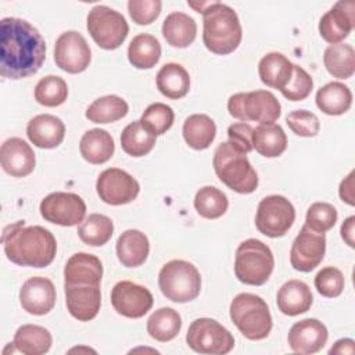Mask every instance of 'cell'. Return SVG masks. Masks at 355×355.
Returning <instances> with one entry per match:
<instances>
[{"mask_svg":"<svg viewBox=\"0 0 355 355\" xmlns=\"http://www.w3.org/2000/svg\"><path fill=\"white\" fill-rule=\"evenodd\" d=\"M162 35L168 44L179 49L189 47L197 35L196 21L180 11L171 12L162 22Z\"/></svg>","mask_w":355,"mask_h":355,"instance_id":"cell-28","label":"cell"},{"mask_svg":"<svg viewBox=\"0 0 355 355\" xmlns=\"http://www.w3.org/2000/svg\"><path fill=\"white\" fill-rule=\"evenodd\" d=\"M129 111L128 103L115 94L96 98L86 110L85 115L94 123H111L123 118Z\"/></svg>","mask_w":355,"mask_h":355,"instance_id":"cell-36","label":"cell"},{"mask_svg":"<svg viewBox=\"0 0 355 355\" xmlns=\"http://www.w3.org/2000/svg\"><path fill=\"white\" fill-rule=\"evenodd\" d=\"M0 162L6 173L24 178L33 172L36 158L32 147L19 137L7 139L0 148Z\"/></svg>","mask_w":355,"mask_h":355,"instance_id":"cell-20","label":"cell"},{"mask_svg":"<svg viewBox=\"0 0 355 355\" xmlns=\"http://www.w3.org/2000/svg\"><path fill=\"white\" fill-rule=\"evenodd\" d=\"M53 338L47 329L37 324H22L14 334V348L25 355H43L51 347Z\"/></svg>","mask_w":355,"mask_h":355,"instance_id":"cell-32","label":"cell"},{"mask_svg":"<svg viewBox=\"0 0 355 355\" xmlns=\"http://www.w3.org/2000/svg\"><path fill=\"white\" fill-rule=\"evenodd\" d=\"M39 209L44 220L68 227L82 223L86 215L83 198L75 193L65 191H55L46 196Z\"/></svg>","mask_w":355,"mask_h":355,"instance_id":"cell-12","label":"cell"},{"mask_svg":"<svg viewBox=\"0 0 355 355\" xmlns=\"http://www.w3.org/2000/svg\"><path fill=\"white\" fill-rule=\"evenodd\" d=\"M337 222V209L323 201L313 202L308 211H306V218H305V225L316 232V233H324L330 230Z\"/></svg>","mask_w":355,"mask_h":355,"instance_id":"cell-43","label":"cell"},{"mask_svg":"<svg viewBox=\"0 0 355 355\" xmlns=\"http://www.w3.org/2000/svg\"><path fill=\"white\" fill-rule=\"evenodd\" d=\"M295 220L293 204L283 196L272 194L262 198L255 214V226L263 236L276 239L284 236Z\"/></svg>","mask_w":355,"mask_h":355,"instance_id":"cell-11","label":"cell"},{"mask_svg":"<svg viewBox=\"0 0 355 355\" xmlns=\"http://www.w3.org/2000/svg\"><path fill=\"white\" fill-rule=\"evenodd\" d=\"M114 233L112 220L101 214H90L78 227L79 239L92 247L104 245Z\"/></svg>","mask_w":355,"mask_h":355,"instance_id":"cell-39","label":"cell"},{"mask_svg":"<svg viewBox=\"0 0 355 355\" xmlns=\"http://www.w3.org/2000/svg\"><path fill=\"white\" fill-rule=\"evenodd\" d=\"M324 233H316L304 225L294 239L290 250V262L295 270L311 272L324 258Z\"/></svg>","mask_w":355,"mask_h":355,"instance_id":"cell-16","label":"cell"},{"mask_svg":"<svg viewBox=\"0 0 355 355\" xmlns=\"http://www.w3.org/2000/svg\"><path fill=\"white\" fill-rule=\"evenodd\" d=\"M354 176H355V172L351 171L349 175L341 180L340 183V189H338V194H340V198L347 202L348 205H355V194H354Z\"/></svg>","mask_w":355,"mask_h":355,"instance_id":"cell-49","label":"cell"},{"mask_svg":"<svg viewBox=\"0 0 355 355\" xmlns=\"http://www.w3.org/2000/svg\"><path fill=\"white\" fill-rule=\"evenodd\" d=\"M92 60V51L86 39L76 31H67L61 33L54 44L55 65L68 72H83Z\"/></svg>","mask_w":355,"mask_h":355,"instance_id":"cell-14","label":"cell"},{"mask_svg":"<svg viewBox=\"0 0 355 355\" xmlns=\"http://www.w3.org/2000/svg\"><path fill=\"white\" fill-rule=\"evenodd\" d=\"M7 258L19 266H49L57 252L53 233L42 226H25L24 220L8 225L1 237Z\"/></svg>","mask_w":355,"mask_h":355,"instance_id":"cell-2","label":"cell"},{"mask_svg":"<svg viewBox=\"0 0 355 355\" xmlns=\"http://www.w3.org/2000/svg\"><path fill=\"white\" fill-rule=\"evenodd\" d=\"M115 150L112 136L104 129H90L83 133L79 141V151L83 159L89 164H104L107 162Z\"/></svg>","mask_w":355,"mask_h":355,"instance_id":"cell-26","label":"cell"},{"mask_svg":"<svg viewBox=\"0 0 355 355\" xmlns=\"http://www.w3.org/2000/svg\"><path fill=\"white\" fill-rule=\"evenodd\" d=\"M252 126L247 122H237L227 128L229 143H232L240 151L248 154L252 151Z\"/></svg>","mask_w":355,"mask_h":355,"instance_id":"cell-48","label":"cell"},{"mask_svg":"<svg viewBox=\"0 0 355 355\" xmlns=\"http://www.w3.org/2000/svg\"><path fill=\"white\" fill-rule=\"evenodd\" d=\"M186 343L198 354L225 355L233 349L234 337L215 319L198 318L189 326Z\"/></svg>","mask_w":355,"mask_h":355,"instance_id":"cell-10","label":"cell"},{"mask_svg":"<svg viewBox=\"0 0 355 355\" xmlns=\"http://www.w3.org/2000/svg\"><path fill=\"white\" fill-rule=\"evenodd\" d=\"M161 57L159 42L148 33L136 35L128 47V60L137 69L153 68Z\"/></svg>","mask_w":355,"mask_h":355,"instance_id":"cell-34","label":"cell"},{"mask_svg":"<svg viewBox=\"0 0 355 355\" xmlns=\"http://www.w3.org/2000/svg\"><path fill=\"white\" fill-rule=\"evenodd\" d=\"M155 144V135L146 128L141 121L129 123L121 133V147L132 157L148 154Z\"/></svg>","mask_w":355,"mask_h":355,"instance_id":"cell-38","label":"cell"},{"mask_svg":"<svg viewBox=\"0 0 355 355\" xmlns=\"http://www.w3.org/2000/svg\"><path fill=\"white\" fill-rule=\"evenodd\" d=\"M86 21L90 36L104 50L118 49L129 33L125 17L107 6H94L89 11Z\"/></svg>","mask_w":355,"mask_h":355,"instance_id":"cell-9","label":"cell"},{"mask_svg":"<svg viewBox=\"0 0 355 355\" xmlns=\"http://www.w3.org/2000/svg\"><path fill=\"white\" fill-rule=\"evenodd\" d=\"M227 207L229 201L226 194L214 186H204L196 193L194 208L198 215L205 219L220 218L227 211Z\"/></svg>","mask_w":355,"mask_h":355,"instance_id":"cell-40","label":"cell"},{"mask_svg":"<svg viewBox=\"0 0 355 355\" xmlns=\"http://www.w3.org/2000/svg\"><path fill=\"white\" fill-rule=\"evenodd\" d=\"M216 136L215 122L205 114H193L183 123V139L193 150H205Z\"/></svg>","mask_w":355,"mask_h":355,"instance_id":"cell-33","label":"cell"},{"mask_svg":"<svg viewBox=\"0 0 355 355\" xmlns=\"http://www.w3.org/2000/svg\"><path fill=\"white\" fill-rule=\"evenodd\" d=\"M96 190L103 202L110 205H123L132 202L137 197L140 186L126 171L108 168L98 175Z\"/></svg>","mask_w":355,"mask_h":355,"instance_id":"cell-13","label":"cell"},{"mask_svg":"<svg viewBox=\"0 0 355 355\" xmlns=\"http://www.w3.org/2000/svg\"><path fill=\"white\" fill-rule=\"evenodd\" d=\"M26 136L39 148H55L64 140L65 125L55 115L40 114L28 122Z\"/></svg>","mask_w":355,"mask_h":355,"instance_id":"cell-23","label":"cell"},{"mask_svg":"<svg viewBox=\"0 0 355 355\" xmlns=\"http://www.w3.org/2000/svg\"><path fill=\"white\" fill-rule=\"evenodd\" d=\"M354 340L351 338H341L338 341L334 343V345L329 349V354L333 355V354H354L355 352V347H354Z\"/></svg>","mask_w":355,"mask_h":355,"instance_id":"cell-51","label":"cell"},{"mask_svg":"<svg viewBox=\"0 0 355 355\" xmlns=\"http://www.w3.org/2000/svg\"><path fill=\"white\" fill-rule=\"evenodd\" d=\"M252 148L266 158L282 155L287 148V136L280 125L259 123L252 132Z\"/></svg>","mask_w":355,"mask_h":355,"instance_id":"cell-29","label":"cell"},{"mask_svg":"<svg viewBox=\"0 0 355 355\" xmlns=\"http://www.w3.org/2000/svg\"><path fill=\"white\" fill-rule=\"evenodd\" d=\"M157 87L168 98H182L190 89L189 72L180 64L168 62L157 73Z\"/></svg>","mask_w":355,"mask_h":355,"instance_id":"cell-31","label":"cell"},{"mask_svg":"<svg viewBox=\"0 0 355 355\" xmlns=\"http://www.w3.org/2000/svg\"><path fill=\"white\" fill-rule=\"evenodd\" d=\"M75 351H89V352H96L94 349H90V348H72L69 352H75Z\"/></svg>","mask_w":355,"mask_h":355,"instance_id":"cell-52","label":"cell"},{"mask_svg":"<svg viewBox=\"0 0 355 355\" xmlns=\"http://www.w3.org/2000/svg\"><path fill=\"white\" fill-rule=\"evenodd\" d=\"M327 72L338 79H348L355 72V50L351 44H330L323 54Z\"/></svg>","mask_w":355,"mask_h":355,"instance_id":"cell-35","label":"cell"},{"mask_svg":"<svg viewBox=\"0 0 355 355\" xmlns=\"http://www.w3.org/2000/svg\"><path fill=\"white\" fill-rule=\"evenodd\" d=\"M68 97L67 82L57 75L42 78L35 87V100L44 107H58Z\"/></svg>","mask_w":355,"mask_h":355,"instance_id":"cell-41","label":"cell"},{"mask_svg":"<svg viewBox=\"0 0 355 355\" xmlns=\"http://www.w3.org/2000/svg\"><path fill=\"white\" fill-rule=\"evenodd\" d=\"M202 42L219 55L233 53L243 37V29L236 11L220 1H211L202 11Z\"/></svg>","mask_w":355,"mask_h":355,"instance_id":"cell-3","label":"cell"},{"mask_svg":"<svg viewBox=\"0 0 355 355\" xmlns=\"http://www.w3.org/2000/svg\"><path fill=\"white\" fill-rule=\"evenodd\" d=\"M55 287L47 277H29L19 290V302L24 311L31 315H46L55 304Z\"/></svg>","mask_w":355,"mask_h":355,"instance_id":"cell-18","label":"cell"},{"mask_svg":"<svg viewBox=\"0 0 355 355\" xmlns=\"http://www.w3.org/2000/svg\"><path fill=\"white\" fill-rule=\"evenodd\" d=\"M153 302L154 298L148 288L129 280L118 282L111 291V304L114 309L129 319L144 316L151 309Z\"/></svg>","mask_w":355,"mask_h":355,"instance_id":"cell-15","label":"cell"},{"mask_svg":"<svg viewBox=\"0 0 355 355\" xmlns=\"http://www.w3.org/2000/svg\"><path fill=\"white\" fill-rule=\"evenodd\" d=\"M216 176L229 189L240 194H250L258 187V175L247 158V154L232 143H220L212 158Z\"/></svg>","mask_w":355,"mask_h":355,"instance_id":"cell-4","label":"cell"},{"mask_svg":"<svg viewBox=\"0 0 355 355\" xmlns=\"http://www.w3.org/2000/svg\"><path fill=\"white\" fill-rule=\"evenodd\" d=\"M150 252L147 236L136 229L123 232L116 240V257L126 268H137L143 265Z\"/></svg>","mask_w":355,"mask_h":355,"instance_id":"cell-25","label":"cell"},{"mask_svg":"<svg viewBox=\"0 0 355 355\" xmlns=\"http://www.w3.org/2000/svg\"><path fill=\"white\" fill-rule=\"evenodd\" d=\"M261 82L268 87L282 90L293 75V62L282 53H268L258 64Z\"/></svg>","mask_w":355,"mask_h":355,"instance_id":"cell-27","label":"cell"},{"mask_svg":"<svg viewBox=\"0 0 355 355\" xmlns=\"http://www.w3.org/2000/svg\"><path fill=\"white\" fill-rule=\"evenodd\" d=\"M313 87V80L311 75L300 65L293 64V75L286 87H283L280 92L282 94L291 101H301L305 100Z\"/></svg>","mask_w":355,"mask_h":355,"instance_id":"cell-44","label":"cell"},{"mask_svg":"<svg viewBox=\"0 0 355 355\" xmlns=\"http://www.w3.org/2000/svg\"><path fill=\"white\" fill-rule=\"evenodd\" d=\"M354 1H338L319 21V33L330 44L341 43L355 25Z\"/></svg>","mask_w":355,"mask_h":355,"instance_id":"cell-17","label":"cell"},{"mask_svg":"<svg viewBox=\"0 0 355 355\" xmlns=\"http://www.w3.org/2000/svg\"><path fill=\"white\" fill-rule=\"evenodd\" d=\"M46 58V43L28 21L14 17L0 22V75L22 79L35 75Z\"/></svg>","mask_w":355,"mask_h":355,"instance_id":"cell-1","label":"cell"},{"mask_svg":"<svg viewBox=\"0 0 355 355\" xmlns=\"http://www.w3.org/2000/svg\"><path fill=\"white\" fill-rule=\"evenodd\" d=\"M354 225H355V216H349L344 220V223L341 225V237L343 240L351 247L354 248L355 247V240H354Z\"/></svg>","mask_w":355,"mask_h":355,"instance_id":"cell-50","label":"cell"},{"mask_svg":"<svg viewBox=\"0 0 355 355\" xmlns=\"http://www.w3.org/2000/svg\"><path fill=\"white\" fill-rule=\"evenodd\" d=\"M161 293L173 302H190L201 291V276L198 269L183 259L166 262L158 275Z\"/></svg>","mask_w":355,"mask_h":355,"instance_id":"cell-7","label":"cell"},{"mask_svg":"<svg viewBox=\"0 0 355 355\" xmlns=\"http://www.w3.org/2000/svg\"><path fill=\"white\" fill-rule=\"evenodd\" d=\"M327 337L326 326L318 319L308 318L291 326L287 341L290 348L297 354H316L324 347Z\"/></svg>","mask_w":355,"mask_h":355,"instance_id":"cell-19","label":"cell"},{"mask_svg":"<svg viewBox=\"0 0 355 355\" xmlns=\"http://www.w3.org/2000/svg\"><path fill=\"white\" fill-rule=\"evenodd\" d=\"M229 315L234 326L248 340H263L272 330L270 311L259 295L251 293L237 294L230 302Z\"/></svg>","mask_w":355,"mask_h":355,"instance_id":"cell-5","label":"cell"},{"mask_svg":"<svg viewBox=\"0 0 355 355\" xmlns=\"http://www.w3.org/2000/svg\"><path fill=\"white\" fill-rule=\"evenodd\" d=\"M101 277L103 263L93 254L76 252L69 257L64 268V286H100Z\"/></svg>","mask_w":355,"mask_h":355,"instance_id":"cell-22","label":"cell"},{"mask_svg":"<svg viewBox=\"0 0 355 355\" xmlns=\"http://www.w3.org/2000/svg\"><path fill=\"white\" fill-rule=\"evenodd\" d=\"M173 110L164 103H154L146 108L141 115V123L148 128L155 136L164 135L173 123Z\"/></svg>","mask_w":355,"mask_h":355,"instance_id":"cell-42","label":"cell"},{"mask_svg":"<svg viewBox=\"0 0 355 355\" xmlns=\"http://www.w3.org/2000/svg\"><path fill=\"white\" fill-rule=\"evenodd\" d=\"M286 122L293 133L301 137H313L319 133L320 129L319 118L306 110H295L288 112Z\"/></svg>","mask_w":355,"mask_h":355,"instance_id":"cell-46","label":"cell"},{"mask_svg":"<svg viewBox=\"0 0 355 355\" xmlns=\"http://www.w3.org/2000/svg\"><path fill=\"white\" fill-rule=\"evenodd\" d=\"M162 3L159 0H129L128 11L137 25H148L161 14Z\"/></svg>","mask_w":355,"mask_h":355,"instance_id":"cell-47","label":"cell"},{"mask_svg":"<svg viewBox=\"0 0 355 355\" xmlns=\"http://www.w3.org/2000/svg\"><path fill=\"white\" fill-rule=\"evenodd\" d=\"M229 114L243 122L255 121L259 123H273L282 114V105L273 93L268 90H254L236 93L227 100Z\"/></svg>","mask_w":355,"mask_h":355,"instance_id":"cell-8","label":"cell"},{"mask_svg":"<svg viewBox=\"0 0 355 355\" xmlns=\"http://www.w3.org/2000/svg\"><path fill=\"white\" fill-rule=\"evenodd\" d=\"M182 327V318L172 308H159L147 320V333L157 341L166 343L173 340Z\"/></svg>","mask_w":355,"mask_h":355,"instance_id":"cell-37","label":"cell"},{"mask_svg":"<svg viewBox=\"0 0 355 355\" xmlns=\"http://www.w3.org/2000/svg\"><path fill=\"white\" fill-rule=\"evenodd\" d=\"M316 105L326 115H343L352 104L349 87L341 82H330L322 86L316 93Z\"/></svg>","mask_w":355,"mask_h":355,"instance_id":"cell-30","label":"cell"},{"mask_svg":"<svg viewBox=\"0 0 355 355\" xmlns=\"http://www.w3.org/2000/svg\"><path fill=\"white\" fill-rule=\"evenodd\" d=\"M275 258L270 248L258 239L239 244L234 257V275L248 286H262L273 272Z\"/></svg>","mask_w":355,"mask_h":355,"instance_id":"cell-6","label":"cell"},{"mask_svg":"<svg viewBox=\"0 0 355 355\" xmlns=\"http://www.w3.org/2000/svg\"><path fill=\"white\" fill-rule=\"evenodd\" d=\"M67 309L75 319L89 322L94 319L100 311L101 294L100 286H64Z\"/></svg>","mask_w":355,"mask_h":355,"instance_id":"cell-21","label":"cell"},{"mask_svg":"<svg viewBox=\"0 0 355 355\" xmlns=\"http://www.w3.org/2000/svg\"><path fill=\"white\" fill-rule=\"evenodd\" d=\"M315 287L318 293L326 298H336L344 290V275L334 266L320 269L315 276Z\"/></svg>","mask_w":355,"mask_h":355,"instance_id":"cell-45","label":"cell"},{"mask_svg":"<svg viewBox=\"0 0 355 355\" xmlns=\"http://www.w3.org/2000/svg\"><path fill=\"white\" fill-rule=\"evenodd\" d=\"M313 297L306 283L301 280H288L277 291L276 302L282 313L287 316H297L309 311Z\"/></svg>","mask_w":355,"mask_h":355,"instance_id":"cell-24","label":"cell"}]
</instances>
